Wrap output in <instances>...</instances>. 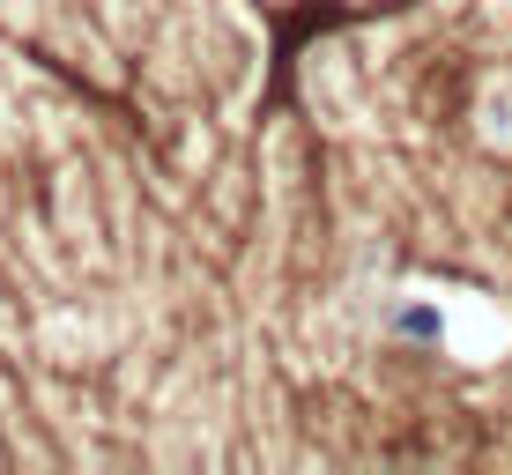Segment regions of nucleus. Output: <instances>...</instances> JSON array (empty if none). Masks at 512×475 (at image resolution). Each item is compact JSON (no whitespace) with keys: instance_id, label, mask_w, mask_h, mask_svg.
<instances>
[{"instance_id":"nucleus-1","label":"nucleus","mask_w":512,"mask_h":475,"mask_svg":"<svg viewBox=\"0 0 512 475\" xmlns=\"http://www.w3.org/2000/svg\"><path fill=\"white\" fill-rule=\"evenodd\" d=\"M394 327H401V334H416V342H438V334H446V320H438L431 305H401V312H394Z\"/></svg>"}]
</instances>
